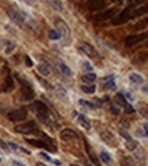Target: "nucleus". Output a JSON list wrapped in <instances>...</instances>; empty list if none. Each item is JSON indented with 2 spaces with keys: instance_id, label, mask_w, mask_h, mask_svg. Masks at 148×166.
Returning <instances> with one entry per match:
<instances>
[{
  "instance_id": "nucleus-1",
  "label": "nucleus",
  "mask_w": 148,
  "mask_h": 166,
  "mask_svg": "<svg viewBox=\"0 0 148 166\" xmlns=\"http://www.w3.org/2000/svg\"><path fill=\"white\" fill-rule=\"evenodd\" d=\"M31 109L34 110L36 116L38 117L41 121H44V122H48V121H49L50 110H49V108H48V106L45 105L44 102H41V101H34L33 105H31Z\"/></svg>"
},
{
  "instance_id": "nucleus-2",
  "label": "nucleus",
  "mask_w": 148,
  "mask_h": 166,
  "mask_svg": "<svg viewBox=\"0 0 148 166\" xmlns=\"http://www.w3.org/2000/svg\"><path fill=\"white\" fill-rule=\"evenodd\" d=\"M132 8L128 7L126 5L125 10H122L120 14H117L115 16H113L112 19V24H114V26H118V24H124L125 22H128L129 19H132Z\"/></svg>"
},
{
  "instance_id": "nucleus-3",
  "label": "nucleus",
  "mask_w": 148,
  "mask_h": 166,
  "mask_svg": "<svg viewBox=\"0 0 148 166\" xmlns=\"http://www.w3.org/2000/svg\"><path fill=\"white\" fill-rule=\"evenodd\" d=\"M15 131L19 133H23V135H27V133H39L38 128H37V124L34 121H27V122H22V124H18L15 127Z\"/></svg>"
},
{
  "instance_id": "nucleus-4",
  "label": "nucleus",
  "mask_w": 148,
  "mask_h": 166,
  "mask_svg": "<svg viewBox=\"0 0 148 166\" xmlns=\"http://www.w3.org/2000/svg\"><path fill=\"white\" fill-rule=\"evenodd\" d=\"M18 80H19L20 84H22V98L25 101H31L34 98L33 87L30 86V83H27L26 80H23V79H20V78H18Z\"/></svg>"
},
{
  "instance_id": "nucleus-5",
  "label": "nucleus",
  "mask_w": 148,
  "mask_h": 166,
  "mask_svg": "<svg viewBox=\"0 0 148 166\" xmlns=\"http://www.w3.org/2000/svg\"><path fill=\"white\" fill-rule=\"evenodd\" d=\"M55 23H56V27H57V30H58L60 37H64L65 40H69V37H71V30H69L68 24L60 18H56Z\"/></svg>"
},
{
  "instance_id": "nucleus-6",
  "label": "nucleus",
  "mask_w": 148,
  "mask_h": 166,
  "mask_svg": "<svg viewBox=\"0 0 148 166\" xmlns=\"http://www.w3.org/2000/svg\"><path fill=\"white\" fill-rule=\"evenodd\" d=\"M8 16L12 19L14 22H17L19 26H23L25 24V12H22V11H19L18 8H8Z\"/></svg>"
},
{
  "instance_id": "nucleus-7",
  "label": "nucleus",
  "mask_w": 148,
  "mask_h": 166,
  "mask_svg": "<svg viewBox=\"0 0 148 166\" xmlns=\"http://www.w3.org/2000/svg\"><path fill=\"white\" fill-rule=\"evenodd\" d=\"M7 117H8V120H11V121H14V122H19V121L26 120L27 112H26V109H17V110L8 112Z\"/></svg>"
},
{
  "instance_id": "nucleus-8",
  "label": "nucleus",
  "mask_w": 148,
  "mask_h": 166,
  "mask_svg": "<svg viewBox=\"0 0 148 166\" xmlns=\"http://www.w3.org/2000/svg\"><path fill=\"white\" fill-rule=\"evenodd\" d=\"M107 0H87L86 2V7L90 11H101L106 8Z\"/></svg>"
},
{
  "instance_id": "nucleus-9",
  "label": "nucleus",
  "mask_w": 148,
  "mask_h": 166,
  "mask_svg": "<svg viewBox=\"0 0 148 166\" xmlns=\"http://www.w3.org/2000/svg\"><path fill=\"white\" fill-rule=\"evenodd\" d=\"M26 142H27L29 144H31V146H34V147H39V148L49 150V151H56V147H53V146H50V144H48L46 142L37 140V139H26Z\"/></svg>"
},
{
  "instance_id": "nucleus-10",
  "label": "nucleus",
  "mask_w": 148,
  "mask_h": 166,
  "mask_svg": "<svg viewBox=\"0 0 148 166\" xmlns=\"http://www.w3.org/2000/svg\"><path fill=\"white\" fill-rule=\"evenodd\" d=\"M101 138L103 139V142L110 147H115L117 146V140L113 136V133H110L109 131H102L101 132Z\"/></svg>"
},
{
  "instance_id": "nucleus-11",
  "label": "nucleus",
  "mask_w": 148,
  "mask_h": 166,
  "mask_svg": "<svg viewBox=\"0 0 148 166\" xmlns=\"http://www.w3.org/2000/svg\"><path fill=\"white\" fill-rule=\"evenodd\" d=\"M80 50H83L87 56H90V57H99V53L95 50V48L91 46L90 44H87V42H82V44H80Z\"/></svg>"
},
{
  "instance_id": "nucleus-12",
  "label": "nucleus",
  "mask_w": 148,
  "mask_h": 166,
  "mask_svg": "<svg viewBox=\"0 0 148 166\" xmlns=\"http://www.w3.org/2000/svg\"><path fill=\"white\" fill-rule=\"evenodd\" d=\"M117 99H118V103L124 106V109H125L126 113H133L134 112V109L132 108V106L129 105V102L126 101L125 94H122V93H117Z\"/></svg>"
},
{
  "instance_id": "nucleus-13",
  "label": "nucleus",
  "mask_w": 148,
  "mask_h": 166,
  "mask_svg": "<svg viewBox=\"0 0 148 166\" xmlns=\"http://www.w3.org/2000/svg\"><path fill=\"white\" fill-rule=\"evenodd\" d=\"M114 14H115V8H109V10L103 11V12H101V14H95L94 19H95V21H107V19L113 18Z\"/></svg>"
},
{
  "instance_id": "nucleus-14",
  "label": "nucleus",
  "mask_w": 148,
  "mask_h": 166,
  "mask_svg": "<svg viewBox=\"0 0 148 166\" xmlns=\"http://www.w3.org/2000/svg\"><path fill=\"white\" fill-rule=\"evenodd\" d=\"M60 138L63 139V140H65V142H71V140H75V139L77 138V135H76V132H75L74 129L65 128V129H63L60 132Z\"/></svg>"
},
{
  "instance_id": "nucleus-15",
  "label": "nucleus",
  "mask_w": 148,
  "mask_h": 166,
  "mask_svg": "<svg viewBox=\"0 0 148 166\" xmlns=\"http://www.w3.org/2000/svg\"><path fill=\"white\" fill-rule=\"evenodd\" d=\"M120 133H121V136H122L124 139L126 140V146H128V148L129 150H134L137 147V143H136V140H134L133 138H132L131 135H129L126 131H124V129H121L120 131Z\"/></svg>"
},
{
  "instance_id": "nucleus-16",
  "label": "nucleus",
  "mask_w": 148,
  "mask_h": 166,
  "mask_svg": "<svg viewBox=\"0 0 148 166\" xmlns=\"http://www.w3.org/2000/svg\"><path fill=\"white\" fill-rule=\"evenodd\" d=\"M86 151H87L88 158H90V159H91V162H93L94 165H95V166H101V162H99L98 157H96V155H95L94 150H91V147H90V144H88V143H86Z\"/></svg>"
},
{
  "instance_id": "nucleus-17",
  "label": "nucleus",
  "mask_w": 148,
  "mask_h": 166,
  "mask_svg": "<svg viewBox=\"0 0 148 166\" xmlns=\"http://www.w3.org/2000/svg\"><path fill=\"white\" fill-rule=\"evenodd\" d=\"M144 14H148V2L145 3L144 5H141L140 8L132 11V18H137V16H141V15H144Z\"/></svg>"
},
{
  "instance_id": "nucleus-18",
  "label": "nucleus",
  "mask_w": 148,
  "mask_h": 166,
  "mask_svg": "<svg viewBox=\"0 0 148 166\" xmlns=\"http://www.w3.org/2000/svg\"><path fill=\"white\" fill-rule=\"evenodd\" d=\"M103 87L106 90H115V83H114V76H107L103 80Z\"/></svg>"
},
{
  "instance_id": "nucleus-19",
  "label": "nucleus",
  "mask_w": 148,
  "mask_h": 166,
  "mask_svg": "<svg viewBox=\"0 0 148 166\" xmlns=\"http://www.w3.org/2000/svg\"><path fill=\"white\" fill-rule=\"evenodd\" d=\"M77 122H79L83 128H86V129H90V128H91L90 120H88L84 114H79V116H77Z\"/></svg>"
},
{
  "instance_id": "nucleus-20",
  "label": "nucleus",
  "mask_w": 148,
  "mask_h": 166,
  "mask_svg": "<svg viewBox=\"0 0 148 166\" xmlns=\"http://www.w3.org/2000/svg\"><path fill=\"white\" fill-rule=\"evenodd\" d=\"M12 89H14V79L11 78V75H7L6 83H4V86H3V91L8 93V91H11Z\"/></svg>"
},
{
  "instance_id": "nucleus-21",
  "label": "nucleus",
  "mask_w": 148,
  "mask_h": 166,
  "mask_svg": "<svg viewBox=\"0 0 148 166\" xmlns=\"http://www.w3.org/2000/svg\"><path fill=\"white\" fill-rule=\"evenodd\" d=\"M95 79H96V75H95V73H93V72L82 76V80L84 82V83H88V84H93L94 82H95Z\"/></svg>"
},
{
  "instance_id": "nucleus-22",
  "label": "nucleus",
  "mask_w": 148,
  "mask_h": 166,
  "mask_svg": "<svg viewBox=\"0 0 148 166\" xmlns=\"http://www.w3.org/2000/svg\"><path fill=\"white\" fill-rule=\"evenodd\" d=\"M46 2L49 3V5L53 7L55 10H57V11L63 10V2H61V0H46Z\"/></svg>"
},
{
  "instance_id": "nucleus-23",
  "label": "nucleus",
  "mask_w": 148,
  "mask_h": 166,
  "mask_svg": "<svg viewBox=\"0 0 148 166\" xmlns=\"http://www.w3.org/2000/svg\"><path fill=\"white\" fill-rule=\"evenodd\" d=\"M58 68H60V71L64 73L65 76H72V71L68 68V65L64 64L63 61H58Z\"/></svg>"
},
{
  "instance_id": "nucleus-24",
  "label": "nucleus",
  "mask_w": 148,
  "mask_h": 166,
  "mask_svg": "<svg viewBox=\"0 0 148 166\" xmlns=\"http://www.w3.org/2000/svg\"><path fill=\"white\" fill-rule=\"evenodd\" d=\"M129 79H131L133 83H136V84L144 83V79H143V76L139 75V73H131V75H129Z\"/></svg>"
},
{
  "instance_id": "nucleus-25",
  "label": "nucleus",
  "mask_w": 148,
  "mask_h": 166,
  "mask_svg": "<svg viewBox=\"0 0 148 166\" xmlns=\"http://www.w3.org/2000/svg\"><path fill=\"white\" fill-rule=\"evenodd\" d=\"M82 90L86 94H94L95 93V86L94 84H84V86H82Z\"/></svg>"
},
{
  "instance_id": "nucleus-26",
  "label": "nucleus",
  "mask_w": 148,
  "mask_h": 166,
  "mask_svg": "<svg viewBox=\"0 0 148 166\" xmlns=\"http://www.w3.org/2000/svg\"><path fill=\"white\" fill-rule=\"evenodd\" d=\"M147 26H148V18H145V19H143L141 22L136 23V26L131 27V29L132 30H140V29H144V27H147Z\"/></svg>"
},
{
  "instance_id": "nucleus-27",
  "label": "nucleus",
  "mask_w": 148,
  "mask_h": 166,
  "mask_svg": "<svg viewBox=\"0 0 148 166\" xmlns=\"http://www.w3.org/2000/svg\"><path fill=\"white\" fill-rule=\"evenodd\" d=\"M79 102H80V105L86 106V108H88V109H96V108H98V105H95V103H94V102H90V101L80 99Z\"/></svg>"
},
{
  "instance_id": "nucleus-28",
  "label": "nucleus",
  "mask_w": 148,
  "mask_h": 166,
  "mask_svg": "<svg viewBox=\"0 0 148 166\" xmlns=\"http://www.w3.org/2000/svg\"><path fill=\"white\" fill-rule=\"evenodd\" d=\"M144 2H145V0H129V2H128V7H131L132 10H133V8L137 7V5H141Z\"/></svg>"
},
{
  "instance_id": "nucleus-29",
  "label": "nucleus",
  "mask_w": 148,
  "mask_h": 166,
  "mask_svg": "<svg viewBox=\"0 0 148 166\" xmlns=\"http://www.w3.org/2000/svg\"><path fill=\"white\" fill-rule=\"evenodd\" d=\"M101 159H102V162H105V163H110V162H112V158H110V155L107 154L106 151L101 152Z\"/></svg>"
},
{
  "instance_id": "nucleus-30",
  "label": "nucleus",
  "mask_w": 148,
  "mask_h": 166,
  "mask_svg": "<svg viewBox=\"0 0 148 166\" xmlns=\"http://www.w3.org/2000/svg\"><path fill=\"white\" fill-rule=\"evenodd\" d=\"M38 72H41L42 75L46 76V75H49L50 71H49V68H48L45 64H41V65H38Z\"/></svg>"
},
{
  "instance_id": "nucleus-31",
  "label": "nucleus",
  "mask_w": 148,
  "mask_h": 166,
  "mask_svg": "<svg viewBox=\"0 0 148 166\" xmlns=\"http://www.w3.org/2000/svg\"><path fill=\"white\" fill-rule=\"evenodd\" d=\"M139 112L141 113V116H144L145 119L148 120V108L145 105H140L139 106Z\"/></svg>"
},
{
  "instance_id": "nucleus-32",
  "label": "nucleus",
  "mask_w": 148,
  "mask_h": 166,
  "mask_svg": "<svg viewBox=\"0 0 148 166\" xmlns=\"http://www.w3.org/2000/svg\"><path fill=\"white\" fill-rule=\"evenodd\" d=\"M49 38L50 40H58L60 34H58L57 30H49Z\"/></svg>"
},
{
  "instance_id": "nucleus-33",
  "label": "nucleus",
  "mask_w": 148,
  "mask_h": 166,
  "mask_svg": "<svg viewBox=\"0 0 148 166\" xmlns=\"http://www.w3.org/2000/svg\"><path fill=\"white\" fill-rule=\"evenodd\" d=\"M83 70H86V71H93V65L90 64V63H87V61H84L83 63Z\"/></svg>"
},
{
  "instance_id": "nucleus-34",
  "label": "nucleus",
  "mask_w": 148,
  "mask_h": 166,
  "mask_svg": "<svg viewBox=\"0 0 148 166\" xmlns=\"http://www.w3.org/2000/svg\"><path fill=\"white\" fill-rule=\"evenodd\" d=\"M39 157H41V158H44L45 161H49V162H52V161H53L52 158H50L48 154H45V152H41V154H39Z\"/></svg>"
},
{
  "instance_id": "nucleus-35",
  "label": "nucleus",
  "mask_w": 148,
  "mask_h": 166,
  "mask_svg": "<svg viewBox=\"0 0 148 166\" xmlns=\"http://www.w3.org/2000/svg\"><path fill=\"white\" fill-rule=\"evenodd\" d=\"M14 44H8V48L6 49V53H11V50H14Z\"/></svg>"
},
{
  "instance_id": "nucleus-36",
  "label": "nucleus",
  "mask_w": 148,
  "mask_h": 166,
  "mask_svg": "<svg viewBox=\"0 0 148 166\" xmlns=\"http://www.w3.org/2000/svg\"><path fill=\"white\" fill-rule=\"evenodd\" d=\"M25 61H26V64L29 65V67H31V65H33V61H31V59L29 56H26L25 57Z\"/></svg>"
},
{
  "instance_id": "nucleus-37",
  "label": "nucleus",
  "mask_w": 148,
  "mask_h": 166,
  "mask_svg": "<svg viewBox=\"0 0 148 166\" xmlns=\"http://www.w3.org/2000/svg\"><path fill=\"white\" fill-rule=\"evenodd\" d=\"M110 112H112L113 114H118L120 112H118V108H115V106H110Z\"/></svg>"
},
{
  "instance_id": "nucleus-38",
  "label": "nucleus",
  "mask_w": 148,
  "mask_h": 166,
  "mask_svg": "<svg viewBox=\"0 0 148 166\" xmlns=\"http://www.w3.org/2000/svg\"><path fill=\"white\" fill-rule=\"evenodd\" d=\"M0 147H2V148H4V150H7V147H8V146H7V144L4 143L2 139H0Z\"/></svg>"
},
{
  "instance_id": "nucleus-39",
  "label": "nucleus",
  "mask_w": 148,
  "mask_h": 166,
  "mask_svg": "<svg viewBox=\"0 0 148 166\" xmlns=\"http://www.w3.org/2000/svg\"><path fill=\"white\" fill-rule=\"evenodd\" d=\"M8 144H10V147H11V148H14V150H18V148H19V147H18L15 143H12V142H10Z\"/></svg>"
},
{
  "instance_id": "nucleus-40",
  "label": "nucleus",
  "mask_w": 148,
  "mask_h": 166,
  "mask_svg": "<svg viewBox=\"0 0 148 166\" xmlns=\"http://www.w3.org/2000/svg\"><path fill=\"white\" fill-rule=\"evenodd\" d=\"M144 131H145V133H147V136H148V124L147 122L144 124Z\"/></svg>"
},
{
  "instance_id": "nucleus-41",
  "label": "nucleus",
  "mask_w": 148,
  "mask_h": 166,
  "mask_svg": "<svg viewBox=\"0 0 148 166\" xmlns=\"http://www.w3.org/2000/svg\"><path fill=\"white\" fill-rule=\"evenodd\" d=\"M52 162H55V163H56V165H61V162H60V161H57V159H53V161H52Z\"/></svg>"
},
{
  "instance_id": "nucleus-42",
  "label": "nucleus",
  "mask_w": 148,
  "mask_h": 166,
  "mask_svg": "<svg viewBox=\"0 0 148 166\" xmlns=\"http://www.w3.org/2000/svg\"><path fill=\"white\" fill-rule=\"evenodd\" d=\"M15 165H17V166H25L23 163H20V162H15Z\"/></svg>"
},
{
  "instance_id": "nucleus-43",
  "label": "nucleus",
  "mask_w": 148,
  "mask_h": 166,
  "mask_svg": "<svg viewBox=\"0 0 148 166\" xmlns=\"http://www.w3.org/2000/svg\"><path fill=\"white\" fill-rule=\"evenodd\" d=\"M37 166H46V165H44V163H41V162H38V163H37Z\"/></svg>"
},
{
  "instance_id": "nucleus-44",
  "label": "nucleus",
  "mask_w": 148,
  "mask_h": 166,
  "mask_svg": "<svg viewBox=\"0 0 148 166\" xmlns=\"http://www.w3.org/2000/svg\"><path fill=\"white\" fill-rule=\"evenodd\" d=\"M143 90H144L145 93H148V86H145V87H144V89H143Z\"/></svg>"
},
{
  "instance_id": "nucleus-45",
  "label": "nucleus",
  "mask_w": 148,
  "mask_h": 166,
  "mask_svg": "<svg viewBox=\"0 0 148 166\" xmlns=\"http://www.w3.org/2000/svg\"><path fill=\"white\" fill-rule=\"evenodd\" d=\"M71 166H79V165H75V163H72V165Z\"/></svg>"
},
{
  "instance_id": "nucleus-46",
  "label": "nucleus",
  "mask_w": 148,
  "mask_h": 166,
  "mask_svg": "<svg viewBox=\"0 0 148 166\" xmlns=\"http://www.w3.org/2000/svg\"><path fill=\"white\" fill-rule=\"evenodd\" d=\"M0 112H2V105H0Z\"/></svg>"
},
{
  "instance_id": "nucleus-47",
  "label": "nucleus",
  "mask_w": 148,
  "mask_h": 166,
  "mask_svg": "<svg viewBox=\"0 0 148 166\" xmlns=\"http://www.w3.org/2000/svg\"><path fill=\"white\" fill-rule=\"evenodd\" d=\"M0 162H2V158H0Z\"/></svg>"
},
{
  "instance_id": "nucleus-48",
  "label": "nucleus",
  "mask_w": 148,
  "mask_h": 166,
  "mask_svg": "<svg viewBox=\"0 0 148 166\" xmlns=\"http://www.w3.org/2000/svg\"><path fill=\"white\" fill-rule=\"evenodd\" d=\"M147 45H148V42H147Z\"/></svg>"
}]
</instances>
